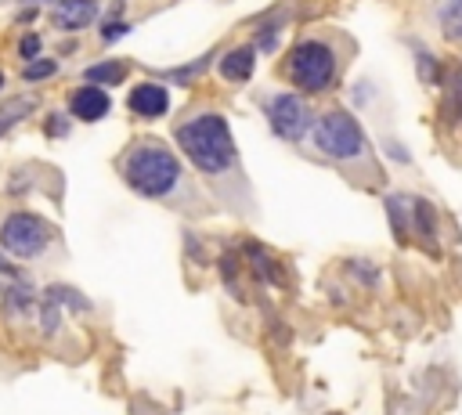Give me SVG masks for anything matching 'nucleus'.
Returning a JSON list of instances; mask_svg holds the SVG:
<instances>
[{
    "mask_svg": "<svg viewBox=\"0 0 462 415\" xmlns=\"http://www.w3.org/2000/svg\"><path fill=\"white\" fill-rule=\"evenodd\" d=\"M177 144L180 152L202 170V173H224L231 162H235V141H231V130L220 115L213 112H202V115H191L177 126Z\"/></svg>",
    "mask_w": 462,
    "mask_h": 415,
    "instance_id": "nucleus-1",
    "label": "nucleus"
},
{
    "mask_svg": "<svg viewBox=\"0 0 462 415\" xmlns=\"http://www.w3.org/2000/svg\"><path fill=\"white\" fill-rule=\"evenodd\" d=\"M123 177L126 184L137 191V195H148V198H162L177 188L180 180V162L173 159L170 148L155 144V141H141L126 152L123 159Z\"/></svg>",
    "mask_w": 462,
    "mask_h": 415,
    "instance_id": "nucleus-2",
    "label": "nucleus"
},
{
    "mask_svg": "<svg viewBox=\"0 0 462 415\" xmlns=\"http://www.w3.org/2000/svg\"><path fill=\"white\" fill-rule=\"evenodd\" d=\"M336 72H339V61H336V51L325 43V40H300L292 51H289V61H285V76L292 79V87H300L303 94H321L336 83Z\"/></svg>",
    "mask_w": 462,
    "mask_h": 415,
    "instance_id": "nucleus-3",
    "label": "nucleus"
},
{
    "mask_svg": "<svg viewBox=\"0 0 462 415\" xmlns=\"http://www.w3.org/2000/svg\"><path fill=\"white\" fill-rule=\"evenodd\" d=\"M314 144L328 159H361L365 155V130L350 112L336 108L314 123Z\"/></svg>",
    "mask_w": 462,
    "mask_h": 415,
    "instance_id": "nucleus-4",
    "label": "nucleus"
},
{
    "mask_svg": "<svg viewBox=\"0 0 462 415\" xmlns=\"http://www.w3.org/2000/svg\"><path fill=\"white\" fill-rule=\"evenodd\" d=\"M47 242H51V227L32 213H7L0 224V245L22 260L40 256L47 249Z\"/></svg>",
    "mask_w": 462,
    "mask_h": 415,
    "instance_id": "nucleus-5",
    "label": "nucleus"
},
{
    "mask_svg": "<svg viewBox=\"0 0 462 415\" xmlns=\"http://www.w3.org/2000/svg\"><path fill=\"white\" fill-rule=\"evenodd\" d=\"M267 123H271V130L278 134V137H285V141H300L307 130H310V108H307V101L300 97V94H274V97H267Z\"/></svg>",
    "mask_w": 462,
    "mask_h": 415,
    "instance_id": "nucleus-6",
    "label": "nucleus"
},
{
    "mask_svg": "<svg viewBox=\"0 0 462 415\" xmlns=\"http://www.w3.org/2000/svg\"><path fill=\"white\" fill-rule=\"evenodd\" d=\"M108 108H112V101H108V94H105L97 83H83V87H76V90L69 94V112H72L76 119L94 123V119H105Z\"/></svg>",
    "mask_w": 462,
    "mask_h": 415,
    "instance_id": "nucleus-7",
    "label": "nucleus"
},
{
    "mask_svg": "<svg viewBox=\"0 0 462 415\" xmlns=\"http://www.w3.org/2000/svg\"><path fill=\"white\" fill-rule=\"evenodd\" d=\"M126 105H130V112H137V115H144V119H155V115H162V112L170 108V94H166V87H159V83H137V87L130 90Z\"/></svg>",
    "mask_w": 462,
    "mask_h": 415,
    "instance_id": "nucleus-8",
    "label": "nucleus"
},
{
    "mask_svg": "<svg viewBox=\"0 0 462 415\" xmlns=\"http://www.w3.org/2000/svg\"><path fill=\"white\" fill-rule=\"evenodd\" d=\"M97 18V0H58L54 4V25L58 29H87Z\"/></svg>",
    "mask_w": 462,
    "mask_h": 415,
    "instance_id": "nucleus-9",
    "label": "nucleus"
},
{
    "mask_svg": "<svg viewBox=\"0 0 462 415\" xmlns=\"http://www.w3.org/2000/svg\"><path fill=\"white\" fill-rule=\"evenodd\" d=\"M253 65H256V51L253 47H231L220 58V76L227 83H245L253 76Z\"/></svg>",
    "mask_w": 462,
    "mask_h": 415,
    "instance_id": "nucleus-10",
    "label": "nucleus"
},
{
    "mask_svg": "<svg viewBox=\"0 0 462 415\" xmlns=\"http://www.w3.org/2000/svg\"><path fill=\"white\" fill-rule=\"evenodd\" d=\"M437 25L444 40L462 43V0H437Z\"/></svg>",
    "mask_w": 462,
    "mask_h": 415,
    "instance_id": "nucleus-11",
    "label": "nucleus"
},
{
    "mask_svg": "<svg viewBox=\"0 0 462 415\" xmlns=\"http://www.w3.org/2000/svg\"><path fill=\"white\" fill-rule=\"evenodd\" d=\"M4 303H7L11 314H32V289L14 278V285L4 292Z\"/></svg>",
    "mask_w": 462,
    "mask_h": 415,
    "instance_id": "nucleus-12",
    "label": "nucleus"
},
{
    "mask_svg": "<svg viewBox=\"0 0 462 415\" xmlns=\"http://www.w3.org/2000/svg\"><path fill=\"white\" fill-rule=\"evenodd\" d=\"M123 76H126V65L123 61H101V65H90L83 72L87 83H119Z\"/></svg>",
    "mask_w": 462,
    "mask_h": 415,
    "instance_id": "nucleus-13",
    "label": "nucleus"
},
{
    "mask_svg": "<svg viewBox=\"0 0 462 415\" xmlns=\"http://www.w3.org/2000/svg\"><path fill=\"white\" fill-rule=\"evenodd\" d=\"M415 61H419L426 83H440V61H437V58H430V54L419 47V51H415Z\"/></svg>",
    "mask_w": 462,
    "mask_h": 415,
    "instance_id": "nucleus-14",
    "label": "nucleus"
},
{
    "mask_svg": "<svg viewBox=\"0 0 462 415\" xmlns=\"http://www.w3.org/2000/svg\"><path fill=\"white\" fill-rule=\"evenodd\" d=\"M58 69V61H51V58H32L29 65H25V72H22V79H43V76H51Z\"/></svg>",
    "mask_w": 462,
    "mask_h": 415,
    "instance_id": "nucleus-15",
    "label": "nucleus"
},
{
    "mask_svg": "<svg viewBox=\"0 0 462 415\" xmlns=\"http://www.w3.org/2000/svg\"><path fill=\"white\" fill-rule=\"evenodd\" d=\"M18 54H22V58H29V61H32V58H36V54H40V36H36V32H29V36H25V40H22V43H18Z\"/></svg>",
    "mask_w": 462,
    "mask_h": 415,
    "instance_id": "nucleus-16",
    "label": "nucleus"
},
{
    "mask_svg": "<svg viewBox=\"0 0 462 415\" xmlns=\"http://www.w3.org/2000/svg\"><path fill=\"white\" fill-rule=\"evenodd\" d=\"M386 155H393V159H401V162H408V152L397 144V141H386Z\"/></svg>",
    "mask_w": 462,
    "mask_h": 415,
    "instance_id": "nucleus-17",
    "label": "nucleus"
},
{
    "mask_svg": "<svg viewBox=\"0 0 462 415\" xmlns=\"http://www.w3.org/2000/svg\"><path fill=\"white\" fill-rule=\"evenodd\" d=\"M47 130H51V134H65V119H58V115H51V123H47Z\"/></svg>",
    "mask_w": 462,
    "mask_h": 415,
    "instance_id": "nucleus-18",
    "label": "nucleus"
},
{
    "mask_svg": "<svg viewBox=\"0 0 462 415\" xmlns=\"http://www.w3.org/2000/svg\"><path fill=\"white\" fill-rule=\"evenodd\" d=\"M126 32V25H108L105 29V40H116V36H123Z\"/></svg>",
    "mask_w": 462,
    "mask_h": 415,
    "instance_id": "nucleus-19",
    "label": "nucleus"
},
{
    "mask_svg": "<svg viewBox=\"0 0 462 415\" xmlns=\"http://www.w3.org/2000/svg\"><path fill=\"white\" fill-rule=\"evenodd\" d=\"M455 101H458V108H462V72L455 76Z\"/></svg>",
    "mask_w": 462,
    "mask_h": 415,
    "instance_id": "nucleus-20",
    "label": "nucleus"
},
{
    "mask_svg": "<svg viewBox=\"0 0 462 415\" xmlns=\"http://www.w3.org/2000/svg\"><path fill=\"white\" fill-rule=\"evenodd\" d=\"M0 87H4V72H0Z\"/></svg>",
    "mask_w": 462,
    "mask_h": 415,
    "instance_id": "nucleus-21",
    "label": "nucleus"
}]
</instances>
